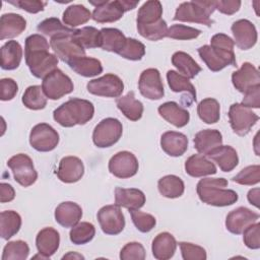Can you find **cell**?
Instances as JSON below:
<instances>
[{
  "mask_svg": "<svg viewBox=\"0 0 260 260\" xmlns=\"http://www.w3.org/2000/svg\"><path fill=\"white\" fill-rule=\"evenodd\" d=\"M1 85V101H10L12 100L17 91H18V85L16 81H14L12 78H2L0 80Z\"/></svg>",
  "mask_w": 260,
  "mask_h": 260,
  "instance_id": "cell-56",
  "label": "cell"
},
{
  "mask_svg": "<svg viewBox=\"0 0 260 260\" xmlns=\"http://www.w3.org/2000/svg\"><path fill=\"white\" fill-rule=\"evenodd\" d=\"M241 7V1L239 0H219L215 3V9H217L219 12L232 15L236 13Z\"/></svg>",
  "mask_w": 260,
  "mask_h": 260,
  "instance_id": "cell-58",
  "label": "cell"
},
{
  "mask_svg": "<svg viewBox=\"0 0 260 260\" xmlns=\"http://www.w3.org/2000/svg\"><path fill=\"white\" fill-rule=\"evenodd\" d=\"M179 246L184 260H205L207 258L206 251L201 246L187 242H180Z\"/></svg>",
  "mask_w": 260,
  "mask_h": 260,
  "instance_id": "cell-52",
  "label": "cell"
},
{
  "mask_svg": "<svg viewBox=\"0 0 260 260\" xmlns=\"http://www.w3.org/2000/svg\"><path fill=\"white\" fill-rule=\"evenodd\" d=\"M95 235V228L92 223L83 221L74 225L70 233V241L75 245H83L90 242Z\"/></svg>",
  "mask_w": 260,
  "mask_h": 260,
  "instance_id": "cell-45",
  "label": "cell"
},
{
  "mask_svg": "<svg viewBox=\"0 0 260 260\" xmlns=\"http://www.w3.org/2000/svg\"><path fill=\"white\" fill-rule=\"evenodd\" d=\"M137 30L140 36L149 41H158L167 37L168 25L161 18L152 24H137Z\"/></svg>",
  "mask_w": 260,
  "mask_h": 260,
  "instance_id": "cell-46",
  "label": "cell"
},
{
  "mask_svg": "<svg viewBox=\"0 0 260 260\" xmlns=\"http://www.w3.org/2000/svg\"><path fill=\"white\" fill-rule=\"evenodd\" d=\"M29 253L28 245L21 240L8 242L2 254V260H24Z\"/></svg>",
  "mask_w": 260,
  "mask_h": 260,
  "instance_id": "cell-47",
  "label": "cell"
},
{
  "mask_svg": "<svg viewBox=\"0 0 260 260\" xmlns=\"http://www.w3.org/2000/svg\"><path fill=\"white\" fill-rule=\"evenodd\" d=\"M200 34L201 30L195 27L183 24H173L168 28L167 37L175 40H192L196 39Z\"/></svg>",
  "mask_w": 260,
  "mask_h": 260,
  "instance_id": "cell-51",
  "label": "cell"
},
{
  "mask_svg": "<svg viewBox=\"0 0 260 260\" xmlns=\"http://www.w3.org/2000/svg\"><path fill=\"white\" fill-rule=\"evenodd\" d=\"M65 258H78V259H84V257L80 254H76V253H72V252H69L67 255H64L63 256V259Z\"/></svg>",
  "mask_w": 260,
  "mask_h": 260,
  "instance_id": "cell-61",
  "label": "cell"
},
{
  "mask_svg": "<svg viewBox=\"0 0 260 260\" xmlns=\"http://www.w3.org/2000/svg\"><path fill=\"white\" fill-rule=\"evenodd\" d=\"M167 80L172 91L185 92L190 103L196 102V89L187 77L175 70H169L167 72Z\"/></svg>",
  "mask_w": 260,
  "mask_h": 260,
  "instance_id": "cell-35",
  "label": "cell"
},
{
  "mask_svg": "<svg viewBox=\"0 0 260 260\" xmlns=\"http://www.w3.org/2000/svg\"><path fill=\"white\" fill-rule=\"evenodd\" d=\"M259 192H260L259 188H254L249 190L247 195V198L250 204H253L257 208H259Z\"/></svg>",
  "mask_w": 260,
  "mask_h": 260,
  "instance_id": "cell-60",
  "label": "cell"
},
{
  "mask_svg": "<svg viewBox=\"0 0 260 260\" xmlns=\"http://www.w3.org/2000/svg\"><path fill=\"white\" fill-rule=\"evenodd\" d=\"M90 4L94 5V10L91 14V18L99 23L114 22L122 18L124 12L134 9L139 1L131 0H99L89 1Z\"/></svg>",
  "mask_w": 260,
  "mask_h": 260,
  "instance_id": "cell-6",
  "label": "cell"
},
{
  "mask_svg": "<svg viewBox=\"0 0 260 260\" xmlns=\"http://www.w3.org/2000/svg\"><path fill=\"white\" fill-rule=\"evenodd\" d=\"M7 166L13 173L14 180L22 187L32 185L38 179V173L34 167L32 159L25 153H18L11 156Z\"/></svg>",
  "mask_w": 260,
  "mask_h": 260,
  "instance_id": "cell-10",
  "label": "cell"
},
{
  "mask_svg": "<svg viewBox=\"0 0 260 260\" xmlns=\"http://www.w3.org/2000/svg\"><path fill=\"white\" fill-rule=\"evenodd\" d=\"M91 18V12L83 5L73 4L63 12V22L72 27L84 24Z\"/></svg>",
  "mask_w": 260,
  "mask_h": 260,
  "instance_id": "cell-40",
  "label": "cell"
},
{
  "mask_svg": "<svg viewBox=\"0 0 260 260\" xmlns=\"http://www.w3.org/2000/svg\"><path fill=\"white\" fill-rule=\"evenodd\" d=\"M21 226V217L14 210H5L0 213V235L4 240H9L18 233Z\"/></svg>",
  "mask_w": 260,
  "mask_h": 260,
  "instance_id": "cell-37",
  "label": "cell"
},
{
  "mask_svg": "<svg viewBox=\"0 0 260 260\" xmlns=\"http://www.w3.org/2000/svg\"><path fill=\"white\" fill-rule=\"evenodd\" d=\"M26 27L23 16L16 13H5L0 18V40L18 37Z\"/></svg>",
  "mask_w": 260,
  "mask_h": 260,
  "instance_id": "cell-27",
  "label": "cell"
},
{
  "mask_svg": "<svg viewBox=\"0 0 260 260\" xmlns=\"http://www.w3.org/2000/svg\"><path fill=\"white\" fill-rule=\"evenodd\" d=\"M228 181L224 178H204L196 187L199 199L208 205L223 207L233 205L238 201V194L231 189H225Z\"/></svg>",
  "mask_w": 260,
  "mask_h": 260,
  "instance_id": "cell-3",
  "label": "cell"
},
{
  "mask_svg": "<svg viewBox=\"0 0 260 260\" xmlns=\"http://www.w3.org/2000/svg\"><path fill=\"white\" fill-rule=\"evenodd\" d=\"M259 219V214L247 207H238L232 210L225 218L226 230L235 235H240L250 224Z\"/></svg>",
  "mask_w": 260,
  "mask_h": 260,
  "instance_id": "cell-18",
  "label": "cell"
},
{
  "mask_svg": "<svg viewBox=\"0 0 260 260\" xmlns=\"http://www.w3.org/2000/svg\"><path fill=\"white\" fill-rule=\"evenodd\" d=\"M42 88L48 99L56 101L72 92L74 85L71 78L57 68L43 79Z\"/></svg>",
  "mask_w": 260,
  "mask_h": 260,
  "instance_id": "cell-8",
  "label": "cell"
},
{
  "mask_svg": "<svg viewBox=\"0 0 260 260\" xmlns=\"http://www.w3.org/2000/svg\"><path fill=\"white\" fill-rule=\"evenodd\" d=\"M229 119L233 131L239 136H245L257 123L259 116L252 112L250 108L236 103L230 107Z\"/></svg>",
  "mask_w": 260,
  "mask_h": 260,
  "instance_id": "cell-9",
  "label": "cell"
},
{
  "mask_svg": "<svg viewBox=\"0 0 260 260\" xmlns=\"http://www.w3.org/2000/svg\"><path fill=\"white\" fill-rule=\"evenodd\" d=\"M82 216L81 207L72 201L60 203L55 209V220L64 228H73Z\"/></svg>",
  "mask_w": 260,
  "mask_h": 260,
  "instance_id": "cell-23",
  "label": "cell"
},
{
  "mask_svg": "<svg viewBox=\"0 0 260 260\" xmlns=\"http://www.w3.org/2000/svg\"><path fill=\"white\" fill-rule=\"evenodd\" d=\"M234 41L224 34H216L210 40V45L198 49L201 60L213 72L220 71L229 65L237 67L234 53Z\"/></svg>",
  "mask_w": 260,
  "mask_h": 260,
  "instance_id": "cell-2",
  "label": "cell"
},
{
  "mask_svg": "<svg viewBox=\"0 0 260 260\" xmlns=\"http://www.w3.org/2000/svg\"><path fill=\"white\" fill-rule=\"evenodd\" d=\"M207 156L214 160L222 172H231L239 164L238 153L230 145H220L213 149Z\"/></svg>",
  "mask_w": 260,
  "mask_h": 260,
  "instance_id": "cell-29",
  "label": "cell"
},
{
  "mask_svg": "<svg viewBox=\"0 0 260 260\" xmlns=\"http://www.w3.org/2000/svg\"><path fill=\"white\" fill-rule=\"evenodd\" d=\"M172 64L179 70L180 74L184 75L188 79L194 78L201 71V67L195 62V60L189 54L182 51H178L173 54Z\"/></svg>",
  "mask_w": 260,
  "mask_h": 260,
  "instance_id": "cell-36",
  "label": "cell"
},
{
  "mask_svg": "<svg viewBox=\"0 0 260 260\" xmlns=\"http://www.w3.org/2000/svg\"><path fill=\"white\" fill-rule=\"evenodd\" d=\"M122 133L123 126L118 119L106 118L94 127L92 141L100 148L110 147L119 141Z\"/></svg>",
  "mask_w": 260,
  "mask_h": 260,
  "instance_id": "cell-7",
  "label": "cell"
},
{
  "mask_svg": "<svg viewBox=\"0 0 260 260\" xmlns=\"http://www.w3.org/2000/svg\"><path fill=\"white\" fill-rule=\"evenodd\" d=\"M138 160L130 151H120L114 154L109 160V171L120 179L131 178L138 172Z\"/></svg>",
  "mask_w": 260,
  "mask_h": 260,
  "instance_id": "cell-15",
  "label": "cell"
},
{
  "mask_svg": "<svg viewBox=\"0 0 260 260\" xmlns=\"http://www.w3.org/2000/svg\"><path fill=\"white\" fill-rule=\"evenodd\" d=\"M50 45L42 35H30L25 39L24 57L30 73L37 78H45L57 69L58 57L49 52Z\"/></svg>",
  "mask_w": 260,
  "mask_h": 260,
  "instance_id": "cell-1",
  "label": "cell"
},
{
  "mask_svg": "<svg viewBox=\"0 0 260 260\" xmlns=\"http://www.w3.org/2000/svg\"><path fill=\"white\" fill-rule=\"evenodd\" d=\"M29 143L31 147L38 151H51L55 149L59 143V134L51 125L40 123L31 128Z\"/></svg>",
  "mask_w": 260,
  "mask_h": 260,
  "instance_id": "cell-11",
  "label": "cell"
},
{
  "mask_svg": "<svg viewBox=\"0 0 260 260\" xmlns=\"http://www.w3.org/2000/svg\"><path fill=\"white\" fill-rule=\"evenodd\" d=\"M60 244L59 233L53 228H45L41 230L36 238V246L40 254L47 259L57 252Z\"/></svg>",
  "mask_w": 260,
  "mask_h": 260,
  "instance_id": "cell-26",
  "label": "cell"
},
{
  "mask_svg": "<svg viewBox=\"0 0 260 260\" xmlns=\"http://www.w3.org/2000/svg\"><path fill=\"white\" fill-rule=\"evenodd\" d=\"M222 145V135L218 130L205 129L194 136V147L203 155H208L213 149Z\"/></svg>",
  "mask_w": 260,
  "mask_h": 260,
  "instance_id": "cell-24",
  "label": "cell"
},
{
  "mask_svg": "<svg viewBox=\"0 0 260 260\" xmlns=\"http://www.w3.org/2000/svg\"><path fill=\"white\" fill-rule=\"evenodd\" d=\"M91 94L106 98H119L124 90L122 79L112 73H108L96 79L90 80L86 85Z\"/></svg>",
  "mask_w": 260,
  "mask_h": 260,
  "instance_id": "cell-12",
  "label": "cell"
},
{
  "mask_svg": "<svg viewBox=\"0 0 260 260\" xmlns=\"http://www.w3.org/2000/svg\"><path fill=\"white\" fill-rule=\"evenodd\" d=\"M216 1H189L181 3L176 9L174 20L184 22H196L210 26L213 20L210 15L215 10Z\"/></svg>",
  "mask_w": 260,
  "mask_h": 260,
  "instance_id": "cell-5",
  "label": "cell"
},
{
  "mask_svg": "<svg viewBox=\"0 0 260 260\" xmlns=\"http://www.w3.org/2000/svg\"><path fill=\"white\" fill-rule=\"evenodd\" d=\"M9 4H12L20 9L25 10L28 13H38L43 11L47 2L40 0H16V1H7Z\"/></svg>",
  "mask_w": 260,
  "mask_h": 260,
  "instance_id": "cell-55",
  "label": "cell"
},
{
  "mask_svg": "<svg viewBox=\"0 0 260 260\" xmlns=\"http://www.w3.org/2000/svg\"><path fill=\"white\" fill-rule=\"evenodd\" d=\"M122 260H143L145 259L144 247L138 242L127 243L120 252Z\"/></svg>",
  "mask_w": 260,
  "mask_h": 260,
  "instance_id": "cell-53",
  "label": "cell"
},
{
  "mask_svg": "<svg viewBox=\"0 0 260 260\" xmlns=\"http://www.w3.org/2000/svg\"><path fill=\"white\" fill-rule=\"evenodd\" d=\"M50 47L55 55L67 64L75 58L85 56L83 49L72 37V35H63L51 38Z\"/></svg>",
  "mask_w": 260,
  "mask_h": 260,
  "instance_id": "cell-13",
  "label": "cell"
},
{
  "mask_svg": "<svg viewBox=\"0 0 260 260\" xmlns=\"http://www.w3.org/2000/svg\"><path fill=\"white\" fill-rule=\"evenodd\" d=\"M72 37L83 49L99 48L101 46L100 30L93 26H84L76 29Z\"/></svg>",
  "mask_w": 260,
  "mask_h": 260,
  "instance_id": "cell-44",
  "label": "cell"
},
{
  "mask_svg": "<svg viewBox=\"0 0 260 260\" xmlns=\"http://www.w3.org/2000/svg\"><path fill=\"white\" fill-rule=\"evenodd\" d=\"M234 43L241 50H249L257 43V30L255 25L248 19H239L232 24Z\"/></svg>",
  "mask_w": 260,
  "mask_h": 260,
  "instance_id": "cell-17",
  "label": "cell"
},
{
  "mask_svg": "<svg viewBox=\"0 0 260 260\" xmlns=\"http://www.w3.org/2000/svg\"><path fill=\"white\" fill-rule=\"evenodd\" d=\"M22 59V48L16 41H8L1 47V68L4 70L16 69Z\"/></svg>",
  "mask_w": 260,
  "mask_h": 260,
  "instance_id": "cell-33",
  "label": "cell"
},
{
  "mask_svg": "<svg viewBox=\"0 0 260 260\" xmlns=\"http://www.w3.org/2000/svg\"><path fill=\"white\" fill-rule=\"evenodd\" d=\"M157 188L159 193L167 198H178L183 195L185 190L184 182L175 175H167L158 180Z\"/></svg>",
  "mask_w": 260,
  "mask_h": 260,
  "instance_id": "cell-38",
  "label": "cell"
},
{
  "mask_svg": "<svg viewBox=\"0 0 260 260\" xmlns=\"http://www.w3.org/2000/svg\"><path fill=\"white\" fill-rule=\"evenodd\" d=\"M232 82L237 90L245 93L253 86L260 85L259 71L253 64L245 62L239 70L233 72Z\"/></svg>",
  "mask_w": 260,
  "mask_h": 260,
  "instance_id": "cell-19",
  "label": "cell"
},
{
  "mask_svg": "<svg viewBox=\"0 0 260 260\" xmlns=\"http://www.w3.org/2000/svg\"><path fill=\"white\" fill-rule=\"evenodd\" d=\"M69 67L83 77L96 76L103 72V65L100 60L87 56L73 59L68 63Z\"/></svg>",
  "mask_w": 260,
  "mask_h": 260,
  "instance_id": "cell-34",
  "label": "cell"
},
{
  "mask_svg": "<svg viewBox=\"0 0 260 260\" xmlns=\"http://www.w3.org/2000/svg\"><path fill=\"white\" fill-rule=\"evenodd\" d=\"M116 105L122 114L131 121H138L143 114V105L136 100L134 91H129L127 94L117 98Z\"/></svg>",
  "mask_w": 260,
  "mask_h": 260,
  "instance_id": "cell-32",
  "label": "cell"
},
{
  "mask_svg": "<svg viewBox=\"0 0 260 260\" xmlns=\"http://www.w3.org/2000/svg\"><path fill=\"white\" fill-rule=\"evenodd\" d=\"M37 29L39 32L45 36H48L50 38L63 36V35H73L76 30V29L65 26L56 17H50V18L44 19L38 24Z\"/></svg>",
  "mask_w": 260,
  "mask_h": 260,
  "instance_id": "cell-43",
  "label": "cell"
},
{
  "mask_svg": "<svg viewBox=\"0 0 260 260\" xmlns=\"http://www.w3.org/2000/svg\"><path fill=\"white\" fill-rule=\"evenodd\" d=\"M242 105L247 108H260V85H255L244 93Z\"/></svg>",
  "mask_w": 260,
  "mask_h": 260,
  "instance_id": "cell-57",
  "label": "cell"
},
{
  "mask_svg": "<svg viewBox=\"0 0 260 260\" xmlns=\"http://www.w3.org/2000/svg\"><path fill=\"white\" fill-rule=\"evenodd\" d=\"M138 88L144 98L151 101L160 100L165 94V90L159 71L155 68L143 70L139 77Z\"/></svg>",
  "mask_w": 260,
  "mask_h": 260,
  "instance_id": "cell-16",
  "label": "cell"
},
{
  "mask_svg": "<svg viewBox=\"0 0 260 260\" xmlns=\"http://www.w3.org/2000/svg\"><path fill=\"white\" fill-rule=\"evenodd\" d=\"M130 214L134 225L141 233L150 232L156 224V219L153 215L139 211V209L130 210Z\"/></svg>",
  "mask_w": 260,
  "mask_h": 260,
  "instance_id": "cell-50",
  "label": "cell"
},
{
  "mask_svg": "<svg viewBox=\"0 0 260 260\" xmlns=\"http://www.w3.org/2000/svg\"><path fill=\"white\" fill-rule=\"evenodd\" d=\"M119 55L131 61L141 60L145 55V46L135 39L127 38L126 44Z\"/></svg>",
  "mask_w": 260,
  "mask_h": 260,
  "instance_id": "cell-48",
  "label": "cell"
},
{
  "mask_svg": "<svg viewBox=\"0 0 260 260\" xmlns=\"http://www.w3.org/2000/svg\"><path fill=\"white\" fill-rule=\"evenodd\" d=\"M100 34H101L100 48H102L105 51L113 52L119 55L120 52L123 50L127 40L124 34L118 28H113V27H104L100 30Z\"/></svg>",
  "mask_w": 260,
  "mask_h": 260,
  "instance_id": "cell-31",
  "label": "cell"
},
{
  "mask_svg": "<svg viewBox=\"0 0 260 260\" xmlns=\"http://www.w3.org/2000/svg\"><path fill=\"white\" fill-rule=\"evenodd\" d=\"M233 181L240 185H247L252 186L256 185L260 182V167L259 165H252L244 168L237 174Z\"/></svg>",
  "mask_w": 260,
  "mask_h": 260,
  "instance_id": "cell-49",
  "label": "cell"
},
{
  "mask_svg": "<svg viewBox=\"0 0 260 260\" xmlns=\"http://www.w3.org/2000/svg\"><path fill=\"white\" fill-rule=\"evenodd\" d=\"M158 114L167 122L175 127L182 128L189 123L190 114L187 110L179 106L176 102H167L161 104L158 109Z\"/></svg>",
  "mask_w": 260,
  "mask_h": 260,
  "instance_id": "cell-25",
  "label": "cell"
},
{
  "mask_svg": "<svg viewBox=\"0 0 260 260\" xmlns=\"http://www.w3.org/2000/svg\"><path fill=\"white\" fill-rule=\"evenodd\" d=\"M94 114L92 103L87 100L73 98L63 103L53 112L54 120L63 127L84 125Z\"/></svg>",
  "mask_w": 260,
  "mask_h": 260,
  "instance_id": "cell-4",
  "label": "cell"
},
{
  "mask_svg": "<svg viewBox=\"0 0 260 260\" xmlns=\"http://www.w3.org/2000/svg\"><path fill=\"white\" fill-rule=\"evenodd\" d=\"M161 149L170 156H181L188 149V138L176 131H167L160 137Z\"/></svg>",
  "mask_w": 260,
  "mask_h": 260,
  "instance_id": "cell-21",
  "label": "cell"
},
{
  "mask_svg": "<svg viewBox=\"0 0 260 260\" xmlns=\"http://www.w3.org/2000/svg\"><path fill=\"white\" fill-rule=\"evenodd\" d=\"M244 244L252 250H257L260 248V240H259V235H260V223L259 222H254L250 224L248 228L244 230L242 233Z\"/></svg>",
  "mask_w": 260,
  "mask_h": 260,
  "instance_id": "cell-54",
  "label": "cell"
},
{
  "mask_svg": "<svg viewBox=\"0 0 260 260\" xmlns=\"http://www.w3.org/2000/svg\"><path fill=\"white\" fill-rule=\"evenodd\" d=\"M56 174L58 179L64 183H75L84 174L83 162L77 156H65L60 160Z\"/></svg>",
  "mask_w": 260,
  "mask_h": 260,
  "instance_id": "cell-20",
  "label": "cell"
},
{
  "mask_svg": "<svg viewBox=\"0 0 260 260\" xmlns=\"http://www.w3.org/2000/svg\"><path fill=\"white\" fill-rule=\"evenodd\" d=\"M197 114L204 123L214 124L220 117L219 103L212 98L204 99L197 106Z\"/></svg>",
  "mask_w": 260,
  "mask_h": 260,
  "instance_id": "cell-41",
  "label": "cell"
},
{
  "mask_svg": "<svg viewBox=\"0 0 260 260\" xmlns=\"http://www.w3.org/2000/svg\"><path fill=\"white\" fill-rule=\"evenodd\" d=\"M144 193L136 188H120L115 189V204L125 207L129 211L141 208L145 203Z\"/></svg>",
  "mask_w": 260,
  "mask_h": 260,
  "instance_id": "cell-22",
  "label": "cell"
},
{
  "mask_svg": "<svg viewBox=\"0 0 260 260\" xmlns=\"http://www.w3.org/2000/svg\"><path fill=\"white\" fill-rule=\"evenodd\" d=\"M98 220L102 231L107 235H118L125 226L124 214L120 209V206L106 205L98 211Z\"/></svg>",
  "mask_w": 260,
  "mask_h": 260,
  "instance_id": "cell-14",
  "label": "cell"
},
{
  "mask_svg": "<svg viewBox=\"0 0 260 260\" xmlns=\"http://www.w3.org/2000/svg\"><path fill=\"white\" fill-rule=\"evenodd\" d=\"M0 191H1V195H0L1 203L10 202L15 197V191H14L13 187L7 183L2 182L0 184Z\"/></svg>",
  "mask_w": 260,
  "mask_h": 260,
  "instance_id": "cell-59",
  "label": "cell"
},
{
  "mask_svg": "<svg viewBox=\"0 0 260 260\" xmlns=\"http://www.w3.org/2000/svg\"><path fill=\"white\" fill-rule=\"evenodd\" d=\"M162 6L157 0L146 1L138 10L137 24H152L161 19Z\"/></svg>",
  "mask_w": 260,
  "mask_h": 260,
  "instance_id": "cell-39",
  "label": "cell"
},
{
  "mask_svg": "<svg viewBox=\"0 0 260 260\" xmlns=\"http://www.w3.org/2000/svg\"><path fill=\"white\" fill-rule=\"evenodd\" d=\"M177 249V242L174 236L168 232L159 233L152 241V255L157 260L171 259Z\"/></svg>",
  "mask_w": 260,
  "mask_h": 260,
  "instance_id": "cell-28",
  "label": "cell"
},
{
  "mask_svg": "<svg viewBox=\"0 0 260 260\" xmlns=\"http://www.w3.org/2000/svg\"><path fill=\"white\" fill-rule=\"evenodd\" d=\"M185 171L189 176L199 178L214 175L216 173V167L203 154H193L187 158L185 162Z\"/></svg>",
  "mask_w": 260,
  "mask_h": 260,
  "instance_id": "cell-30",
  "label": "cell"
},
{
  "mask_svg": "<svg viewBox=\"0 0 260 260\" xmlns=\"http://www.w3.org/2000/svg\"><path fill=\"white\" fill-rule=\"evenodd\" d=\"M21 100L23 105L29 110H42L47 106V96L40 85L28 86L24 90Z\"/></svg>",
  "mask_w": 260,
  "mask_h": 260,
  "instance_id": "cell-42",
  "label": "cell"
}]
</instances>
